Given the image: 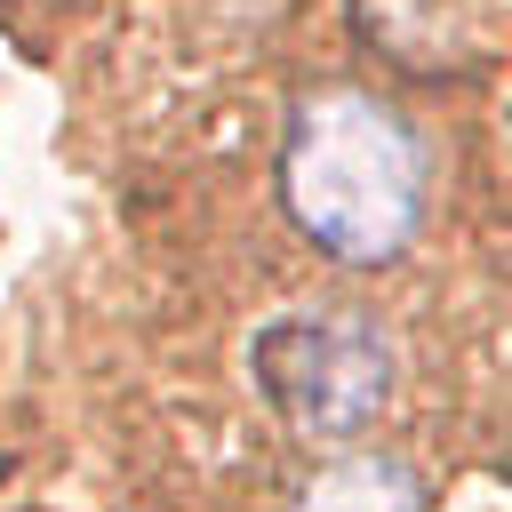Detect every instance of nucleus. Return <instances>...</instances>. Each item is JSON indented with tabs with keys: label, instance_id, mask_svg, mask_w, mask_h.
Listing matches in <instances>:
<instances>
[{
	"label": "nucleus",
	"instance_id": "obj_3",
	"mask_svg": "<svg viewBox=\"0 0 512 512\" xmlns=\"http://www.w3.org/2000/svg\"><path fill=\"white\" fill-rule=\"evenodd\" d=\"M296 512H424V480L400 456H344L304 480Z\"/></svg>",
	"mask_w": 512,
	"mask_h": 512
},
{
	"label": "nucleus",
	"instance_id": "obj_1",
	"mask_svg": "<svg viewBox=\"0 0 512 512\" xmlns=\"http://www.w3.org/2000/svg\"><path fill=\"white\" fill-rule=\"evenodd\" d=\"M280 200L336 264H392L424 224V136L376 88H320L288 120Z\"/></svg>",
	"mask_w": 512,
	"mask_h": 512
},
{
	"label": "nucleus",
	"instance_id": "obj_2",
	"mask_svg": "<svg viewBox=\"0 0 512 512\" xmlns=\"http://www.w3.org/2000/svg\"><path fill=\"white\" fill-rule=\"evenodd\" d=\"M256 392L312 440H360L392 400V336L368 312H280L248 336Z\"/></svg>",
	"mask_w": 512,
	"mask_h": 512
}]
</instances>
